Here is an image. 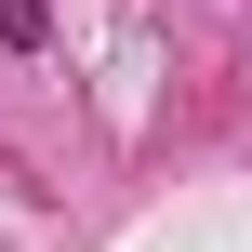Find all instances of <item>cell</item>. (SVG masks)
<instances>
[{"label": "cell", "instance_id": "1", "mask_svg": "<svg viewBox=\"0 0 252 252\" xmlns=\"http://www.w3.org/2000/svg\"><path fill=\"white\" fill-rule=\"evenodd\" d=\"M40 27H53V0H0V53H40Z\"/></svg>", "mask_w": 252, "mask_h": 252}]
</instances>
